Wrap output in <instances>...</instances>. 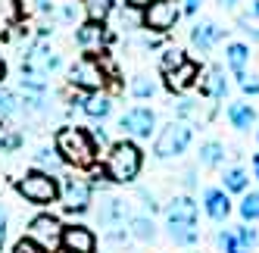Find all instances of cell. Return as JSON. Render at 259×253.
I'll list each match as a JSON object with an SVG mask.
<instances>
[{"mask_svg":"<svg viewBox=\"0 0 259 253\" xmlns=\"http://www.w3.org/2000/svg\"><path fill=\"white\" fill-rule=\"evenodd\" d=\"M222 38H225V28H222L219 22H212V19L194 22V28H191V47L200 50V53H209Z\"/></svg>","mask_w":259,"mask_h":253,"instance_id":"e0dca14e","label":"cell"},{"mask_svg":"<svg viewBox=\"0 0 259 253\" xmlns=\"http://www.w3.org/2000/svg\"><path fill=\"white\" fill-rule=\"evenodd\" d=\"M128 203L122 200V197H103L100 200V209H97V219H100V225H106V228H113V225H125L128 222Z\"/></svg>","mask_w":259,"mask_h":253,"instance_id":"d6986e66","label":"cell"},{"mask_svg":"<svg viewBox=\"0 0 259 253\" xmlns=\"http://www.w3.org/2000/svg\"><path fill=\"white\" fill-rule=\"evenodd\" d=\"M237 213H240V219L244 222H259V191H247V194H240V203H237Z\"/></svg>","mask_w":259,"mask_h":253,"instance_id":"f546056e","label":"cell"},{"mask_svg":"<svg viewBox=\"0 0 259 253\" xmlns=\"http://www.w3.org/2000/svg\"><path fill=\"white\" fill-rule=\"evenodd\" d=\"M141 169H144V150L138 147V141L122 138L109 144V153L103 162V175L109 185H135Z\"/></svg>","mask_w":259,"mask_h":253,"instance_id":"7a4b0ae2","label":"cell"},{"mask_svg":"<svg viewBox=\"0 0 259 253\" xmlns=\"http://www.w3.org/2000/svg\"><path fill=\"white\" fill-rule=\"evenodd\" d=\"M237 85H240V91H244L247 97H259V75H237Z\"/></svg>","mask_w":259,"mask_h":253,"instance_id":"f35d334b","label":"cell"},{"mask_svg":"<svg viewBox=\"0 0 259 253\" xmlns=\"http://www.w3.org/2000/svg\"><path fill=\"white\" fill-rule=\"evenodd\" d=\"M22 10H31L38 16H50L53 13V0H22Z\"/></svg>","mask_w":259,"mask_h":253,"instance_id":"ab89813d","label":"cell"},{"mask_svg":"<svg viewBox=\"0 0 259 253\" xmlns=\"http://www.w3.org/2000/svg\"><path fill=\"white\" fill-rule=\"evenodd\" d=\"M22 91L25 94H47V75H31V72H22Z\"/></svg>","mask_w":259,"mask_h":253,"instance_id":"8d00e7d4","label":"cell"},{"mask_svg":"<svg viewBox=\"0 0 259 253\" xmlns=\"http://www.w3.org/2000/svg\"><path fill=\"white\" fill-rule=\"evenodd\" d=\"M200 7H203V0H181V16H194L200 13Z\"/></svg>","mask_w":259,"mask_h":253,"instance_id":"7bdbcfd3","label":"cell"},{"mask_svg":"<svg viewBox=\"0 0 259 253\" xmlns=\"http://www.w3.org/2000/svg\"><path fill=\"white\" fill-rule=\"evenodd\" d=\"M225 144L222 141H203L200 144V150H197V162L203 169H219L222 162H225Z\"/></svg>","mask_w":259,"mask_h":253,"instance_id":"d4e9b609","label":"cell"},{"mask_svg":"<svg viewBox=\"0 0 259 253\" xmlns=\"http://www.w3.org/2000/svg\"><path fill=\"white\" fill-rule=\"evenodd\" d=\"M10 253H47V250H44L41 244H34L28 234H25V238H19V241L13 244V250H10Z\"/></svg>","mask_w":259,"mask_h":253,"instance_id":"60d3db41","label":"cell"},{"mask_svg":"<svg viewBox=\"0 0 259 253\" xmlns=\"http://www.w3.org/2000/svg\"><path fill=\"white\" fill-rule=\"evenodd\" d=\"M234 234H237L240 247H244L247 253H253V247L259 244V231H256V228H250V222H240V225L234 228Z\"/></svg>","mask_w":259,"mask_h":253,"instance_id":"74e56055","label":"cell"},{"mask_svg":"<svg viewBox=\"0 0 259 253\" xmlns=\"http://www.w3.org/2000/svg\"><path fill=\"white\" fill-rule=\"evenodd\" d=\"M256 141H259V129H256Z\"/></svg>","mask_w":259,"mask_h":253,"instance_id":"db71d44e","label":"cell"},{"mask_svg":"<svg viewBox=\"0 0 259 253\" xmlns=\"http://www.w3.org/2000/svg\"><path fill=\"white\" fill-rule=\"evenodd\" d=\"M162 216H165V231L184 228V225H197V219H200V203L194 200L191 194H178V197H172V200L165 203Z\"/></svg>","mask_w":259,"mask_h":253,"instance_id":"8fae6325","label":"cell"},{"mask_svg":"<svg viewBox=\"0 0 259 253\" xmlns=\"http://www.w3.org/2000/svg\"><path fill=\"white\" fill-rule=\"evenodd\" d=\"M181 19L178 0H153L150 7L141 10V25L150 34H169Z\"/></svg>","mask_w":259,"mask_h":253,"instance_id":"8992f818","label":"cell"},{"mask_svg":"<svg viewBox=\"0 0 259 253\" xmlns=\"http://www.w3.org/2000/svg\"><path fill=\"white\" fill-rule=\"evenodd\" d=\"M128 91H132V97H138V100H150V97H156L159 85H156V78H150V75H135L132 85H128Z\"/></svg>","mask_w":259,"mask_h":253,"instance_id":"f1b7e54d","label":"cell"},{"mask_svg":"<svg viewBox=\"0 0 259 253\" xmlns=\"http://www.w3.org/2000/svg\"><path fill=\"white\" fill-rule=\"evenodd\" d=\"M250 19H259V0H250V10H247Z\"/></svg>","mask_w":259,"mask_h":253,"instance_id":"7dc6e473","label":"cell"},{"mask_svg":"<svg viewBox=\"0 0 259 253\" xmlns=\"http://www.w3.org/2000/svg\"><path fill=\"white\" fill-rule=\"evenodd\" d=\"M22 144H25V135L19 129L4 125V119H0V153H16V150H22Z\"/></svg>","mask_w":259,"mask_h":253,"instance_id":"83f0119b","label":"cell"},{"mask_svg":"<svg viewBox=\"0 0 259 253\" xmlns=\"http://www.w3.org/2000/svg\"><path fill=\"white\" fill-rule=\"evenodd\" d=\"M128 234H132L135 241L150 244V241L156 238V222H153V216H150V213H132V216H128Z\"/></svg>","mask_w":259,"mask_h":253,"instance_id":"603a6c76","label":"cell"},{"mask_svg":"<svg viewBox=\"0 0 259 253\" xmlns=\"http://www.w3.org/2000/svg\"><path fill=\"white\" fill-rule=\"evenodd\" d=\"M215 244H219V250H222V253H247L244 247H240L234 228H231V231H228V228H222V231L215 234Z\"/></svg>","mask_w":259,"mask_h":253,"instance_id":"d590c367","label":"cell"},{"mask_svg":"<svg viewBox=\"0 0 259 253\" xmlns=\"http://www.w3.org/2000/svg\"><path fill=\"white\" fill-rule=\"evenodd\" d=\"M60 200H63L66 213L81 216V213L91 209V203H94V188H91L88 178H78V175H60Z\"/></svg>","mask_w":259,"mask_h":253,"instance_id":"52a82bcc","label":"cell"},{"mask_svg":"<svg viewBox=\"0 0 259 253\" xmlns=\"http://www.w3.org/2000/svg\"><path fill=\"white\" fill-rule=\"evenodd\" d=\"M219 4H222V7H228V10H231V7H237V4H240V0H219Z\"/></svg>","mask_w":259,"mask_h":253,"instance_id":"816d5d0a","label":"cell"},{"mask_svg":"<svg viewBox=\"0 0 259 253\" xmlns=\"http://www.w3.org/2000/svg\"><path fill=\"white\" fill-rule=\"evenodd\" d=\"M247 63H250V47H247L244 41H231V44H225V66H228V72H231L234 78L247 72Z\"/></svg>","mask_w":259,"mask_h":253,"instance_id":"cb8c5ba5","label":"cell"},{"mask_svg":"<svg viewBox=\"0 0 259 253\" xmlns=\"http://www.w3.org/2000/svg\"><path fill=\"white\" fill-rule=\"evenodd\" d=\"M165 88H169L172 94H184V91H191V88L197 85V78H200V66L188 57L178 69H172V72H165Z\"/></svg>","mask_w":259,"mask_h":253,"instance_id":"2e32d148","label":"cell"},{"mask_svg":"<svg viewBox=\"0 0 259 253\" xmlns=\"http://www.w3.org/2000/svg\"><path fill=\"white\" fill-rule=\"evenodd\" d=\"M191 141H194L191 122L172 119V122H165L162 129H156V138H153V156H156V159H175V156H181V153H188Z\"/></svg>","mask_w":259,"mask_h":253,"instance_id":"277c9868","label":"cell"},{"mask_svg":"<svg viewBox=\"0 0 259 253\" xmlns=\"http://www.w3.org/2000/svg\"><path fill=\"white\" fill-rule=\"evenodd\" d=\"M250 166H253V178L259 182V153H253V159H250Z\"/></svg>","mask_w":259,"mask_h":253,"instance_id":"c3c4849f","label":"cell"},{"mask_svg":"<svg viewBox=\"0 0 259 253\" xmlns=\"http://www.w3.org/2000/svg\"><path fill=\"white\" fill-rule=\"evenodd\" d=\"M60 66L63 57L57 50H50V44L44 41L28 44V50L22 53V72H31V75H53V72H60Z\"/></svg>","mask_w":259,"mask_h":253,"instance_id":"9c48e42d","label":"cell"},{"mask_svg":"<svg viewBox=\"0 0 259 253\" xmlns=\"http://www.w3.org/2000/svg\"><path fill=\"white\" fill-rule=\"evenodd\" d=\"M81 10L91 22H106L116 13V0H81Z\"/></svg>","mask_w":259,"mask_h":253,"instance_id":"4316f807","label":"cell"},{"mask_svg":"<svg viewBox=\"0 0 259 253\" xmlns=\"http://www.w3.org/2000/svg\"><path fill=\"white\" fill-rule=\"evenodd\" d=\"M184 60H188V53H184V50H178V47H165V50H162V57H159V72L165 75V72L178 69Z\"/></svg>","mask_w":259,"mask_h":253,"instance_id":"e575fe53","label":"cell"},{"mask_svg":"<svg viewBox=\"0 0 259 253\" xmlns=\"http://www.w3.org/2000/svg\"><path fill=\"white\" fill-rule=\"evenodd\" d=\"M203 213L212 222H225L231 216V194L225 188H206L203 191Z\"/></svg>","mask_w":259,"mask_h":253,"instance_id":"ac0fdd59","label":"cell"},{"mask_svg":"<svg viewBox=\"0 0 259 253\" xmlns=\"http://www.w3.org/2000/svg\"><path fill=\"white\" fill-rule=\"evenodd\" d=\"M169 238H172V241H175L178 247H188V250H191V247H194V244L200 241V228H197V225H184V228H172V231H169Z\"/></svg>","mask_w":259,"mask_h":253,"instance_id":"836d02e7","label":"cell"},{"mask_svg":"<svg viewBox=\"0 0 259 253\" xmlns=\"http://www.w3.org/2000/svg\"><path fill=\"white\" fill-rule=\"evenodd\" d=\"M175 119L188 122V119H206V116H203V110H200V100L181 97V100H178V106H175Z\"/></svg>","mask_w":259,"mask_h":253,"instance_id":"d6a6232c","label":"cell"},{"mask_svg":"<svg viewBox=\"0 0 259 253\" xmlns=\"http://www.w3.org/2000/svg\"><path fill=\"white\" fill-rule=\"evenodd\" d=\"M225 116H228V122H231V129H237V132H250L253 125H256V110H253L247 100H234V103H228Z\"/></svg>","mask_w":259,"mask_h":253,"instance_id":"7402d4cb","label":"cell"},{"mask_svg":"<svg viewBox=\"0 0 259 253\" xmlns=\"http://www.w3.org/2000/svg\"><path fill=\"white\" fill-rule=\"evenodd\" d=\"M72 103H75L88 119H94V122H103L109 113H113V97H109L106 91H94V94H81L78 91L75 97H72Z\"/></svg>","mask_w":259,"mask_h":253,"instance_id":"9a60e30c","label":"cell"},{"mask_svg":"<svg viewBox=\"0 0 259 253\" xmlns=\"http://www.w3.org/2000/svg\"><path fill=\"white\" fill-rule=\"evenodd\" d=\"M200 97L203 100H225L228 94V78H225V66H206L197 78Z\"/></svg>","mask_w":259,"mask_h":253,"instance_id":"5bb4252c","label":"cell"},{"mask_svg":"<svg viewBox=\"0 0 259 253\" xmlns=\"http://www.w3.org/2000/svg\"><path fill=\"white\" fill-rule=\"evenodd\" d=\"M47 110H50L47 94H25V97H19V113H25V116H44Z\"/></svg>","mask_w":259,"mask_h":253,"instance_id":"4dcf8cb0","label":"cell"},{"mask_svg":"<svg viewBox=\"0 0 259 253\" xmlns=\"http://www.w3.org/2000/svg\"><path fill=\"white\" fill-rule=\"evenodd\" d=\"M222 188H225L228 194H247L250 191V175H247V169H240V166L225 169V175H222Z\"/></svg>","mask_w":259,"mask_h":253,"instance_id":"484cf974","label":"cell"},{"mask_svg":"<svg viewBox=\"0 0 259 253\" xmlns=\"http://www.w3.org/2000/svg\"><path fill=\"white\" fill-rule=\"evenodd\" d=\"M60 247L66 253H97V234L91 231L88 225H81V222L63 225V241H60Z\"/></svg>","mask_w":259,"mask_h":253,"instance_id":"4fadbf2b","label":"cell"},{"mask_svg":"<svg viewBox=\"0 0 259 253\" xmlns=\"http://www.w3.org/2000/svg\"><path fill=\"white\" fill-rule=\"evenodd\" d=\"M119 132L138 144L150 141V138H156V113L150 106H132V110H125L119 116Z\"/></svg>","mask_w":259,"mask_h":253,"instance_id":"ba28073f","label":"cell"},{"mask_svg":"<svg viewBox=\"0 0 259 253\" xmlns=\"http://www.w3.org/2000/svg\"><path fill=\"white\" fill-rule=\"evenodd\" d=\"M4 78H7V60H4V53H0V85H4Z\"/></svg>","mask_w":259,"mask_h":253,"instance_id":"681fc988","label":"cell"},{"mask_svg":"<svg viewBox=\"0 0 259 253\" xmlns=\"http://www.w3.org/2000/svg\"><path fill=\"white\" fill-rule=\"evenodd\" d=\"M4 241H7V206L0 203V250H4Z\"/></svg>","mask_w":259,"mask_h":253,"instance_id":"ee69618b","label":"cell"},{"mask_svg":"<svg viewBox=\"0 0 259 253\" xmlns=\"http://www.w3.org/2000/svg\"><path fill=\"white\" fill-rule=\"evenodd\" d=\"M113 41H116V31L106 28V22H91V19H88L84 25L75 28V44H78L84 53H91V50H106Z\"/></svg>","mask_w":259,"mask_h":253,"instance_id":"7c38bea8","label":"cell"},{"mask_svg":"<svg viewBox=\"0 0 259 253\" xmlns=\"http://www.w3.org/2000/svg\"><path fill=\"white\" fill-rule=\"evenodd\" d=\"M25 234L34 244H41L47 253H57L60 241H63V222L57 219V216H50V213H41V216H34V219L28 222Z\"/></svg>","mask_w":259,"mask_h":253,"instance_id":"30bf717a","label":"cell"},{"mask_svg":"<svg viewBox=\"0 0 259 253\" xmlns=\"http://www.w3.org/2000/svg\"><path fill=\"white\" fill-rule=\"evenodd\" d=\"M184 185H188L191 191L197 188V169H188V172H184Z\"/></svg>","mask_w":259,"mask_h":253,"instance_id":"bcb514c9","label":"cell"},{"mask_svg":"<svg viewBox=\"0 0 259 253\" xmlns=\"http://www.w3.org/2000/svg\"><path fill=\"white\" fill-rule=\"evenodd\" d=\"M53 147H57L63 162L72 166V169H94L97 153H100L94 138H91V132L81 129V125H63V129H57Z\"/></svg>","mask_w":259,"mask_h":253,"instance_id":"6da1fadb","label":"cell"},{"mask_svg":"<svg viewBox=\"0 0 259 253\" xmlns=\"http://www.w3.org/2000/svg\"><path fill=\"white\" fill-rule=\"evenodd\" d=\"M188 253H200V250H194V247H191V250H188Z\"/></svg>","mask_w":259,"mask_h":253,"instance_id":"f5cc1de1","label":"cell"},{"mask_svg":"<svg viewBox=\"0 0 259 253\" xmlns=\"http://www.w3.org/2000/svg\"><path fill=\"white\" fill-rule=\"evenodd\" d=\"M150 4H153V0H125V7H128V10H138V13H141L144 7H150Z\"/></svg>","mask_w":259,"mask_h":253,"instance_id":"f6af8a7d","label":"cell"},{"mask_svg":"<svg viewBox=\"0 0 259 253\" xmlns=\"http://www.w3.org/2000/svg\"><path fill=\"white\" fill-rule=\"evenodd\" d=\"M19 116V94L10 91L7 85H0V119H13Z\"/></svg>","mask_w":259,"mask_h":253,"instance_id":"1f68e13d","label":"cell"},{"mask_svg":"<svg viewBox=\"0 0 259 253\" xmlns=\"http://www.w3.org/2000/svg\"><path fill=\"white\" fill-rule=\"evenodd\" d=\"M57 253H66V250H63V247H60V250H57Z\"/></svg>","mask_w":259,"mask_h":253,"instance_id":"11a10c76","label":"cell"},{"mask_svg":"<svg viewBox=\"0 0 259 253\" xmlns=\"http://www.w3.org/2000/svg\"><path fill=\"white\" fill-rule=\"evenodd\" d=\"M22 0H0V38H13L22 25Z\"/></svg>","mask_w":259,"mask_h":253,"instance_id":"ffe728a7","label":"cell"},{"mask_svg":"<svg viewBox=\"0 0 259 253\" xmlns=\"http://www.w3.org/2000/svg\"><path fill=\"white\" fill-rule=\"evenodd\" d=\"M88 132H91V138H94L97 147H109V135H106L103 125H94V129H88Z\"/></svg>","mask_w":259,"mask_h":253,"instance_id":"b9f144b4","label":"cell"},{"mask_svg":"<svg viewBox=\"0 0 259 253\" xmlns=\"http://www.w3.org/2000/svg\"><path fill=\"white\" fill-rule=\"evenodd\" d=\"M106 81H109V75H106L100 57H94V53H84L81 60H75L69 66V85L75 88V91H81V94L103 91Z\"/></svg>","mask_w":259,"mask_h":253,"instance_id":"5b68a950","label":"cell"},{"mask_svg":"<svg viewBox=\"0 0 259 253\" xmlns=\"http://www.w3.org/2000/svg\"><path fill=\"white\" fill-rule=\"evenodd\" d=\"M63 19H75V7H66L63 10Z\"/></svg>","mask_w":259,"mask_h":253,"instance_id":"f907efd6","label":"cell"},{"mask_svg":"<svg viewBox=\"0 0 259 253\" xmlns=\"http://www.w3.org/2000/svg\"><path fill=\"white\" fill-rule=\"evenodd\" d=\"M31 169H41L47 175H57L60 178V175H66V162L57 153V147H38L34 156H31Z\"/></svg>","mask_w":259,"mask_h":253,"instance_id":"44dd1931","label":"cell"},{"mask_svg":"<svg viewBox=\"0 0 259 253\" xmlns=\"http://www.w3.org/2000/svg\"><path fill=\"white\" fill-rule=\"evenodd\" d=\"M16 194L31 206H50L60 200V178L41 169H28L22 178H16Z\"/></svg>","mask_w":259,"mask_h":253,"instance_id":"3957f363","label":"cell"}]
</instances>
